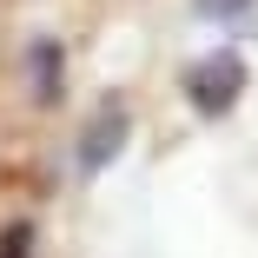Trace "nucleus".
Returning <instances> with one entry per match:
<instances>
[{
  "mask_svg": "<svg viewBox=\"0 0 258 258\" xmlns=\"http://www.w3.org/2000/svg\"><path fill=\"white\" fill-rule=\"evenodd\" d=\"M179 93L192 99V113L219 119V113L238 106V93H245V60L232 53V46H212V53H199V60L179 73Z\"/></svg>",
  "mask_w": 258,
  "mask_h": 258,
  "instance_id": "obj_1",
  "label": "nucleus"
},
{
  "mask_svg": "<svg viewBox=\"0 0 258 258\" xmlns=\"http://www.w3.org/2000/svg\"><path fill=\"white\" fill-rule=\"evenodd\" d=\"M126 133H133V113H126V99H99V106H93V119L80 126V152H73V159H80V172L93 179V172H106L113 159H119V152H126Z\"/></svg>",
  "mask_w": 258,
  "mask_h": 258,
  "instance_id": "obj_2",
  "label": "nucleus"
},
{
  "mask_svg": "<svg viewBox=\"0 0 258 258\" xmlns=\"http://www.w3.org/2000/svg\"><path fill=\"white\" fill-rule=\"evenodd\" d=\"M27 67H33V99H40V106H53V99H60V80H67V53H60V40H33Z\"/></svg>",
  "mask_w": 258,
  "mask_h": 258,
  "instance_id": "obj_3",
  "label": "nucleus"
},
{
  "mask_svg": "<svg viewBox=\"0 0 258 258\" xmlns=\"http://www.w3.org/2000/svg\"><path fill=\"white\" fill-rule=\"evenodd\" d=\"M33 245H40V225H33V219L0 225V258H33Z\"/></svg>",
  "mask_w": 258,
  "mask_h": 258,
  "instance_id": "obj_4",
  "label": "nucleus"
},
{
  "mask_svg": "<svg viewBox=\"0 0 258 258\" xmlns=\"http://www.w3.org/2000/svg\"><path fill=\"white\" fill-rule=\"evenodd\" d=\"M219 7H251V0H199V14H219Z\"/></svg>",
  "mask_w": 258,
  "mask_h": 258,
  "instance_id": "obj_5",
  "label": "nucleus"
}]
</instances>
